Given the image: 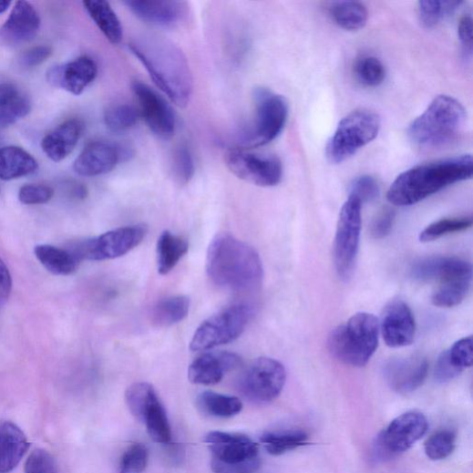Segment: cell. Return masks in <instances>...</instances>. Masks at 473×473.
Listing matches in <instances>:
<instances>
[{"label": "cell", "mask_w": 473, "mask_h": 473, "mask_svg": "<svg viewBox=\"0 0 473 473\" xmlns=\"http://www.w3.org/2000/svg\"><path fill=\"white\" fill-rule=\"evenodd\" d=\"M52 54V49L47 46H34L25 51L18 58L23 69H32L45 62Z\"/></svg>", "instance_id": "obj_48"}, {"label": "cell", "mask_w": 473, "mask_h": 473, "mask_svg": "<svg viewBox=\"0 0 473 473\" xmlns=\"http://www.w3.org/2000/svg\"><path fill=\"white\" fill-rule=\"evenodd\" d=\"M54 195L52 188L42 184H28L21 188L19 200L25 205H43Z\"/></svg>", "instance_id": "obj_46"}, {"label": "cell", "mask_w": 473, "mask_h": 473, "mask_svg": "<svg viewBox=\"0 0 473 473\" xmlns=\"http://www.w3.org/2000/svg\"><path fill=\"white\" fill-rule=\"evenodd\" d=\"M472 272L469 262L457 257H430L416 262L412 269L413 277L420 282L439 281Z\"/></svg>", "instance_id": "obj_25"}, {"label": "cell", "mask_w": 473, "mask_h": 473, "mask_svg": "<svg viewBox=\"0 0 473 473\" xmlns=\"http://www.w3.org/2000/svg\"><path fill=\"white\" fill-rule=\"evenodd\" d=\"M265 450L273 456H281L308 445V435L300 429L267 432L260 439Z\"/></svg>", "instance_id": "obj_35"}, {"label": "cell", "mask_w": 473, "mask_h": 473, "mask_svg": "<svg viewBox=\"0 0 473 473\" xmlns=\"http://www.w3.org/2000/svg\"><path fill=\"white\" fill-rule=\"evenodd\" d=\"M429 371L427 360L422 356L396 358L389 361L384 369L386 383L399 394H409L426 381Z\"/></svg>", "instance_id": "obj_21"}, {"label": "cell", "mask_w": 473, "mask_h": 473, "mask_svg": "<svg viewBox=\"0 0 473 473\" xmlns=\"http://www.w3.org/2000/svg\"><path fill=\"white\" fill-rule=\"evenodd\" d=\"M126 157L123 149L109 141L88 144L74 164L75 171L83 177H97L111 172Z\"/></svg>", "instance_id": "obj_20"}, {"label": "cell", "mask_w": 473, "mask_h": 473, "mask_svg": "<svg viewBox=\"0 0 473 473\" xmlns=\"http://www.w3.org/2000/svg\"><path fill=\"white\" fill-rule=\"evenodd\" d=\"M41 20L35 7L26 2H18L5 24L0 27V41L17 46L32 40L38 33Z\"/></svg>", "instance_id": "obj_23"}, {"label": "cell", "mask_w": 473, "mask_h": 473, "mask_svg": "<svg viewBox=\"0 0 473 473\" xmlns=\"http://www.w3.org/2000/svg\"><path fill=\"white\" fill-rule=\"evenodd\" d=\"M171 165L173 176L177 182L185 185L192 180L195 173V164L192 153L187 145H180L175 149Z\"/></svg>", "instance_id": "obj_43"}, {"label": "cell", "mask_w": 473, "mask_h": 473, "mask_svg": "<svg viewBox=\"0 0 473 473\" xmlns=\"http://www.w3.org/2000/svg\"><path fill=\"white\" fill-rule=\"evenodd\" d=\"M189 251V242L182 236L165 231L157 244L158 270L162 276L168 275Z\"/></svg>", "instance_id": "obj_31"}, {"label": "cell", "mask_w": 473, "mask_h": 473, "mask_svg": "<svg viewBox=\"0 0 473 473\" xmlns=\"http://www.w3.org/2000/svg\"><path fill=\"white\" fill-rule=\"evenodd\" d=\"M252 315L251 306L236 303L202 322L190 343L191 352L209 351L231 344L244 332Z\"/></svg>", "instance_id": "obj_9"}, {"label": "cell", "mask_w": 473, "mask_h": 473, "mask_svg": "<svg viewBox=\"0 0 473 473\" xmlns=\"http://www.w3.org/2000/svg\"><path fill=\"white\" fill-rule=\"evenodd\" d=\"M11 5V2H0V15L5 14Z\"/></svg>", "instance_id": "obj_53"}, {"label": "cell", "mask_w": 473, "mask_h": 473, "mask_svg": "<svg viewBox=\"0 0 473 473\" xmlns=\"http://www.w3.org/2000/svg\"><path fill=\"white\" fill-rule=\"evenodd\" d=\"M379 115L368 108H359L345 116L328 141L325 156L332 164H341L373 142L380 130Z\"/></svg>", "instance_id": "obj_7"}, {"label": "cell", "mask_w": 473, "mask_h": 473, "mask_svg": "<svg viewBox=\"0 0 473 473\" xmlns=\"http://www.w3.org/2000/svg\"><path fill=\"white\" fill-rule=\"evenodd\" d=\"M472 337L469 335L455 343L447 351L451 363L461 371L472 365Z\"/></svg>", "instance_id": "obj_45"}, {"label": "cell", "mask_w": 473, "mask_h": 473, "mask_svg": "<svg viewBox=\"0 0 473 473\" xmlns=\"http://www.w3.org/2000/svg\"><path fill=\"white\" fill-rule=\"evenodd\" d=\"M472 273L454 276L440 282L439 287L432 296L433 304L441 308L459 305L469 291Z\"/></svg>", "instance_id": "obj_34"}, {"label": "cell", "mask_w": 473, "mask_h": 473, "mask_svg": "<svg viewBox=\"0 0 473 473\" xmlns=\"http://www.w3.org/2000/svg\"><path fill=\"white\" fill-rule=\"evenodd\" d=\"M471 155L443 159L404 171L391 184L387 200L396 207H410L457 182L470 180Z\"/></svg>", "instance_id": "obj_3"}, {"label": "cell", "mask_w": 473, "mask_h": 473, "mask_svg": "<svg viewBox=\"0 0 473 473\" xmlns=\"http://www.w3.org/2000/svg\"><path fill=\"white\" fill-rule=\"evenodd\" d=\"M242 358L229 352L201 355L189 366L188 378L195 385L211 386L222 381L224 376L240 367Z\"/></svg>", "instance_id": "obj_22"}, {"label": "cell", "mask_w": 473, "mask_h": 473, "mask_svg": "<svg viewBox=\"0 0 473 473\" xmlns=\"http://www.w3.org/2000/svg\"><path fill=\"white\" fill-rule=\"evenodd\" d=\"M201 411L217 418H231L243 409V404L237 396L205 391L197 397Z\"/></svg>", "instance_id": "obj_33"}, {"label": "cell", "mask_w": 473, "mask_h": 473, "mask_svg": "<svg viewBox=\"0 0 473 473\" xmlns=\"http://www.w3.org/2000/svg\"><path fill=\"white\" fill-rule=\"evenodd\" d=\"M456 433L452 430H440L432 435L426 442L425 451L432 460H442L449 457L456 447Z\"/></svg>", "instance_id": "obj_42"}, {"label": "cell", "mask_w": 473, "mask_h": 473, "mask_svg": "<svg viewBox=\"0 0 473 473\" xmlns=\"http://www.w3.org/2000/svg\"><path fill=\"white\" fill-rule=\"evenodd\" d=\"M253 117L241 137V149L264 147L276 140L283 131L289 116L287 99L264 87L253 92Z\"/></svg>", "instance_id": "obj_6"}, {"label": "cell", "mask_w": 473, "mask_h": 473, "mask_svg": "<svg viewBox=\"0 0 473 473\" xmlns=\"http://www.w3.org/2000/svg\"><path fill=\"white\" fill-rule=\"evenodd\" d=\"M428 430L427 417L418 412L403 414L377 437L373 454L377 461L391 459L409 450Z\"/></svg>", "instance_id": "obj_12"}, {"label": "cell", "mask_w": 473, "mask_h": 473, "mask_svg": "<svg viewBox=\"0 0 473 473\" xmlns=\"http://www.w3.org/2000/svg\"><path fill=\"white\" fill-rule=\"evenodd\" d=\"M207 272L215 285L236 293L256 291L263 279L258 252L228 233L219 234L212 240L208 251Z\"/></svg>", "instance_id": "obj_2"}, {"label": "cell", "mask_w": 473, "mask_h": 473, "mask_svg": "<svg viewBox=\"0 0 473 473\" xmlns=\"http://www.w3.org/2000/svg\"><path fill=\"white\" fill-rule=\"evenodd\" d=\"M31 102L16 86L0 83V128L17 122L29 114Z\"/></svg>", "instance_id": "obj_27"}, {"label": "cell", "mask_w": 473, "mask_h": 473, "mask_svg": "<svg viewBox=\"0 0 473 473\" xmlns=\"http://www.w3.org/2000/svg\"><path fill=\"white\" fill-rule=\"evenodd\" d=\"M159 89L177 107L185 108L192 97L193 78L182 50L159 36H144L129 44Z\"/></svg>", "instance_id": "obj_1"}, {"label": "cell", "mask_w": 473, "mask_h": 473, "mask_svg": "<svg viewBox=\"0 0 473 473\" xmlns=\"http://www.w3.org/2000/svg\"><path fill=\"white\" fill-rule=\"evenodd\" d=\"M214 473H256L261 466L258 445L242 434L211 432L205 439Z\"/></svg>", "instance_id": "obj_8"}, {"label": "cell", "mask_w": 473, "mask_h": 473, "mask_svg": "<svg viewBox=\"0 0 473 473\" xmlns=\"http://www.w3.org/2000/svg\"><path fill=\"white\" fill-rule=\"evenodd\" d=\"M472 18L470 15H463L458 23V36L466 57H471L472 55Z\"/></svg>", "instance_id": "obj_51"}, {"label": "cell", "mask_w": 473, "mask_h": 473, "mask_svg": "<svg viewBox=\"0 0 473 473\" xmlns=\"http://www.w3.org/2000/svg\"><path fill=\"white\" fill-rule=\"evenodd\" d=\"M467 112L450 96H438L408 128L410 140L423 149H441L458 141L466 126Z\"/></svg>", "instance_id": "obj_4"}, {"label": "cell", "mask_w": 473, "mask_h": 473, "mask_svg": "<svg viewBox=\"0 0 473 473\" xmlns=\"http://www.w3.org/2000/svg\"><path fill=\"white\" fill-rule=\"evenodd\" d=\"M130 414L146 425L149 437L159 444H169L172 433L168 415L154 386L146 382L130 385L125 392Z\"/></svg>", "instance_id": "obj_11"}, {"label": "cell", "mask_w": 473, "mask_h": 473, "mask_svg": "<svg viewBox=\"0 0 473 473\" xmlns=\"http://www.w3.org/2000/svg\"><path fill=\"white\" fill-rule=\"evenodd\" d=\"M395 221V212L390 210L382 211L374 221L371 227V234L374 239L386 238L391 231Z\"/></svg>", "instance_id": "obj_50"}, {"label": "cell", "mask_w": 473, "mask_h": 473, "mask_svg": "<svg viewBox=\"0 0 473 473\" xmlns=\"http://www.w3.org/2000/svg\"><path fill=\"white\" fill-rule=\"evenodd\" d=\"M35 254L50 273L57 276H69L75 273L81 262L73 251L48 244L37 245Z\"/></svg>", "instance_id": "obj_28"}, {"label": "cell", "mask_w": 473, "mask_h": 473, "mask_svg": "<svg viewBox=\"0 0 473 473\" xmlns=\"http://www.w3.org/2000/svg\"><path fill=\"white\" fill-rule=\"evenodd\" d=\"M379 325L390 348L407 347L415 341L416 319L408 304L401 300H394L385 307Z\"/></svg>", "instance_id": "obj_17"}, {"label": "cell", "mask_w": 473, "mask_h": 473, "mask_svg": "<svg viewBox=\"0 0 473 473\" xmlns=\"http://www.w3.org/2000/svg\"><path fill=\"white\" fill-rule=\"evenodd\" d=\"M471 226V217L444 219L426 228L420 233L419 239L422 242H431L448 234L468 230Z\"/></svg>", "instance_id": "obj_40"}, {"label": "cell", "mask_w": 473, "mask_h": 473, "mask_svg": "<svg viewBox=\"0 0 473 473\" xmlns=\"http://www.w3.org/2000/svg\"><path fill=\"white\" fill-rule=\"evenodd\" d=\"M190 306V299L183 295L162 299L152 310V322L159 327L172 326L187 317Z\"/></svg>", "instance_id": "obj_36"}, {"label": "cell", "mask_w": 473, "mask_h": 473, "mask_svg": "<svg viewBox=\"0 0 473 473\" xmlns=\"http://www.w3.org/2000/svg\"><path fill=\"white\" fill-rule=\"evenodd\" d=\"M461 372V370H459L451 363L447 355V351L443 352L439 356L436 365V379L439 383H447L458 376Z\"/></svg>", "instance_id": "obj_49"}, {"label": "cell", "mask_w": 473, "mask_h": 473, "mask_svg": "<svg viewBox=\"0 0 473 473\" xmlns=\"http://www.w3.org/2000/svg\"><path fill=\"white\" fill-rule=\"evenodd\" d=\"M379 322L372 314L357 313L346 324L334 328L327 341L331 355L354 367H364L378 347Z\"/></svg>", "instance_id": "obj_5"}, {"label": "cell", "mask_w": 473, "mask_h": 473, "mask_svg": "<svg viewBox=\"0 0 473 473\" xmlns=\"http://www.w3.org/2000/svg\"><path fill=\"white\" fill-rule=\"evenodd\" d=\"M123 5L140 21L159 28H176L188 15L187 4L175 0H128Z\"/></svg>", "instance_id": "obj_18"}, {"label": "cell", "mask_w": 473, "mask_h": 473, "mask_svg": "<svg viewBox=\"0 0 473 473\" xmlns=\"http://www.w3.org/2000/svg\"><path fill=\"white\" fill-rule=\"evenodd\" d=\"M354 74L357 81L367 87H377L386 78V69L382 61L375 56L364 55L354 64Z\"/></svg>", "instance_id": "obj_39"}, {"label": "cell", "mask_w": 473, "mask_h": 473, "mask_svg": "<svg viewBox=\"0 0 473 473\" xmlns=\"http://www.w3.org/2000/svg\"><path fill=\"white\" fill-rule=\"evenodd\" d=\"M464 5L458 0H426L417 7L421 25L427 29L434 28L453 16Z\"/></svg>", "instance_id": "obj_37"}, {"label": "cell", "mask_w": 473, "mask_h": 473, "mask_svg": "<svg viewBox=\"0 0 473 473\" xmlns=\"http://www.w3.org/2000/svg\"><path fill=\"white\" fill-rule=\"evenodd\" d=\"M84 6L105 37L112 45L120 44L123 39V28L110 5L104 0H87Z\"/></svg>", "instance_id": "obj_30"}, {"label": "cell", "mask_w": 473, "mask_h": 473, "mask_svg": "<svg viewBox=\"0 0 473 473\" xmlns=\"http://www.w3.org/2000/svg\"><path fill=\"white\" fill-rule=\"evenodd\" d=\"M26 473H57L53 457L44 449H36L29 456L25 467Z\"/></svg>", "instance_id": "obj_47"}, {"label": "cell", "mask_w": 473, "mask_h": 473, "mask_svg": "<svg viewBox=\"0 0 473 473\" xmlns=\"http://www.w3.org/2000/svg\"><path fill=\"white\" fill-rule=\"evenodd\" d=\"M148 232L149 229L144 224L118 228L81 242L73 252L81 261L116 259L139 246Z\"/></svg>", "instance_id": "obj_14"}, {"label": "cell", "mask_w": 473, "mask_h": 473, "mask_svg": "<svg viewBox=\"0 0 473 473\" xmlns=\"http://www.w3.org/2000/svg\"><path fill=\"white\" fill-rule=\"evenodd\" d=\"M81 120H66L49 132L42 141V149L51 160L60 162L69 157L77 146L83 133Z\"/></svg>", "instance_id": "obj_24"}, {"label": "cell", "mask_w": 473, "mask_h": 473, "mask_svg": "<svg viewBox=\"0 0 473 473\" xmlns=\"http://www.w3.org/2000/svg\"><path fill=\"white\" fill-rule=\"evenodd\" d=\"M380 187L377 180L370 175H363L354 180L349 188V196L358 199L362 205L378 197Z\"/></svg>", "instance_id": "obj_44"}, {"label": "cell", "mask_w": 473, "mask_h": 473, "mask_svg": "<svg viewBox=\"0 0 473 473\" xmlns=\"http://www.w3.org/2000/svg\"><path fill=\"white\" fill-rule=\"evenodd\" d=\"M36 160L25 149L17 147L0 149V179L12 180L36 171Z\"/></svg>", "instance_id": "obj_29"}, {"label": "cell", "mask_w": 473, "mask_h": 473, "mask_svg": "<svg viewBox=\"0 0 473 473\" xmlns=\"http://www.w3.org/2000/svg\"><path fill=\"white\" fill-rule=\"evenodd\" d=\"M362 202L349 196L337 221L334 242L335 272L344 281L354 274L362 230Z\"/></svg>", "instance_id": "obj_10"}, {"label": "cell", "mask_w": 473, "mask_h": 473, "mask_svg": "<svg viewBox=\"0 0 473 473\" xmlns=\"http://www.w3.org/2000/svg\"><path fill=\"white\" fill-rule=\"evenodd\" d=\"M13 289L12 276L5 261L0 258V308L8 302Z\"/></svg>", "instance_id": "obj_52"}, {"label": "cell", "mask_w": 473, "mask_h": 473, "mask_svg": "<svg viewBox=\"0 0 473 473\" xmlns=\"http://www.w3.org/2000/svg\"><path fill=\"white\" fill-rule=\"evenodd\" d=\"M132 92L139 110L150 130L159 139L167 140L176 131V116L172 107L152 87L140 81L132 84Z\"/></svg>", "instance_id": "obj_16"}, {"label": "cell", "mask_w": 473, "mask_h": 473, "mask_svg": "<svg viewBox=\"0 0 473 473\" xmlns=\"http://www.w3.org/2000/svg\"><path fill=\"white\" fill-rule=\"evenodd\" d=\"M98 74L97 62L90 57L83 56L52 67L46 79L54 87L80 96L96 80Z\"/></svg>", "instance_id": "obj_19"}, {"label": "cell", "mask_w": 473, "mask_h": 473, "mask_svg": "<svg viewBox=\"0 0 473 473\" xmlns=\"http://www.w3.org/2000/svg\"><path fill=\"white\" fill-rule=\"evenodd\" d=\"M225 162L238 179L255 186L275 187L283 177V162L275 155L235 149L226 154Z\"/></svg>", "instance_id": "obj_13"}, {"label": "cell", "mask_w": 473, "mask_h": 473, "mask_svg": "<svg viewBox=\"0 0 473 473\" xmlns=\"http://www.w3.org/2000/svg\"><path fill=\"white\" fill-rule=\"evenodd\" d=\"M149 461V447L142 443L132 444L123 453L117 473H143Z\"/></svg>", "instance_id": "obj_41"}, {"label": "cell", "mask_w": 473, "mask_h": 473, "mask_svg": "<svg viewBox=\"0 0 473 473\" xmlns=\"http://www.w3.org/2000/svg\"><path fill=\"white\" fill-rule=\"evenodd\" d=\"M141 118L139 108L129 104L109 106L104 112V122L108 130L113 133H123L135 125Z\"/></svg>", "instance_id": "obj_38"}, {"label": "cell", "mask_w": 473, "mask_h": 473, "mask_svg": "<svg viewBox=\"0 0 473 473\" xmlns=\"http://www.w3.org/2000/svg\"><path fill=\"white\" fill-rule=\"evenodd\" d=\"M30 444L22 429L12 422L0 424V473L13 471Z\"/></svg>", "instance_id": "obj_26"}, {"label": "cell", "mask_w": 473, "mask_h": 473, "mask_svg": "<svg viewBox=\"0 0 473 473\" xmlns=\"http://www.w3.org/2000/svg\"><path fill=\"white\" fill-rule=\"evenodd\" d=\"M286 378V369L282 363L272 358L261 357L244 371L240 380V388L253 401L272 402L281 395Z\"/></svg>", "instance_id": "obj_15"}, {"label": "cell", "mask_w": 473, "mask_h": 473, "mask_svg": "<svg viewBox=\"0 0 473 473\" xmlns=\"http://www.w3.org/2000/svg\"><path fill=\"white\" fill-rule=\"evenodd\" d=\"M327 12L332 21L347 31H359L368 21V11L364 4L359 2H335L327 6Z\"/></svg>", "instance_id": "obj_32"}]
</instances>
